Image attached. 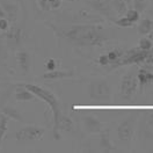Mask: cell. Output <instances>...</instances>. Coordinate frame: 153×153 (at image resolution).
<instances>
[{
  "mask_svg": "<svg viewBox=\"0 0 153 153\" xmlns=\"http://www.w3.org/2000/svg\"><path fill=\"white\" fill-rule=\"evenodd\" d=\"M49 2H50V4H51V2H52V1H55V0H48Z\"/></svg>",
  "mask_w": 153,
  "mask_h": 153,
  "instance_id": "cell-36",
  "label": "cell"
},
{
  "mask_svg": "<svg viewBox=\"0 0 153 153\" xmlns=\"http://www.w3.org/2000/svg\"><path fill=\"white\" fill-rule=\"evenodd\" d=\"M60 36L79 47H101L109 39V34L97 25H76L59 31Z\"/></svg>",
  "mask_w": 153,
  "mask_h": 153,
  "instance_id": "cell-1",
  "label": "cell"
},
{
  "mask_svg": "<svg viewBox=\"0 0 153 153\" xmlns=\"http://www.w3.org/2000/svg\"><path fill=\"white\" fill-rule=\"evenodd\" d=\"M15 100L19 102H35L37 101V96L35 94H33L30 91H28L26 87H23L22 85H19V87L15 89Z\"/></svg>",
  "mask_w": 153,
  "mask_h": 153,
  "instance_id": "cell-13",
  "label": "cell"
},
{
  "mask_svg": "<svg viewBox=\"0 0 153 153\" xmlns=\"http://www.w3.org/2000/svg\"><path fill=\"white\" fill-rule=\"evenodd\" d=\"M1 51H2V44H1V41H0V53H1Z\"/></svg>",
  "mask_w": 153,
  "mask_h": 153,
  "instance_id": "cell-34",
  "label": "cell"
},
{
  "mask_svg": "<svg viewBox=\"0 0 153 153\" xmlns=\"http://www.w3.org/2000/svg\"><path fill=\"white\" fill-rule=\"evenodd\" d=\"M149 124H150L153 128V113L150 115V116H149Z\"/></svg>",
  "mask_w": 153,
  "mask_h": 153,
  "instance_id": "cell-33",
  "label": "cell"
},
{
  "mask_svg": "<svg viewBox=\"0 0 153 153\" xmlns=\"http://www.w3.org/2000/svg\"><path fill=\"white\" fill-rule=\"evenodd\" d=\"M115 23L118 27H122V28H128V27H132L134 26V22L129 19V18H126V16H122V18H120L118 20H116Z\"/></svg>",
  "mask_w": 153,
  "mask_h": 153,
  "instance_id": "cell-23",
  "label": "cell"
},
{
  "mask_svg": "<svg viewBox=\"0 0 153 153\" xmlns=\"http://www.w3.org/2000/svg\"><path fill=\"white\" fill-rule=\"evenodd\" d=\"M6 39H7V43L8 45L14 48L16 45H19L21 43V39H22V29L19 26H10V28L6 30Z\"/></svg>",
  "mask_w": 153,
  "mask_h": 153,
  "instance_id": "cell-10",
  "label": "cell"
},
{
  "mask_svg": "<svg viewBox=\"0 0 153 153\" xmlns=\"http://www.w3.org/2000/svg\"><path fill=\"white\" fill-rule=\"evenodd\" d=\"M0 19H7V15H6V12L2 8V6L0 5Z\"/></svg>",
  "mask_w": 153,
  "mask_h": 153,
  "instance_id": "cell-32",
  "label": "cell"
},
{
  "mask_svg": "<svg viewBox=\"0 0 153 153\" xmlns=\"http://www.w3.org/2000/svg\"><path fill=\"white\" fill-rule=\"evenodd\" d=\"M153 30V21L151 19H144L140 21L138 26V33L140 35H147L152 33Z\"/></svg>",
  "mask_w": 153,
  "mask_h": 153,
  "instance_id": "cell-20",
  "label": "cell"
},
{
  "mask_svg": "<svg viewBox=\"0 0 153 153\" xmlns=\"http://www.w3.org/2000/svg\"><path fill=\"white\" fill-rule=\"evenodd\" d=\"M125 2H126V5H129V4H130V2H131V0H124Z\"/></svg>",
  "mask_w": 153,
  "mask_h": 153,
  "instance_id": "cell-35",
  "label": "cell"
},
{
  "mask_svg": "<svg viewBox=\"0 0 153 153\" xmlns=\"http://www.w3.org/2000/svg\"><path fill=\"white\" fill-rule=\"evenodd\" d=\"M10 28V21L7 19H0V30L6 31Z\"/></svg>",
  "mask_w": 153,
  "mask_h": 153,
  "instance_id": "cell-30",
  "label": "cell"
},
{
  "mask_svg": "<svg viewBox=\"0 0 153 153\" xmlns=\"http://www.w3.org/2000/svg\"><path fill=\"white\" fill-rule=\"evenodd\" d=\"M0 113H2L4 115H6L8 118H12L14 121H22V115L19 113L18 109L10 107V105H6V107H2Z\"/></svg>",
  "mask_w": 153,
  "mask_h": 153,
  "instance_id": "cell-18",
  "label": "cell"
},
{
  "mask_svg": "<svg viewBox=\"0 0 153 153\" xmlns=\"http://www.w3.org/2000/svg\"><path fill=\"white\" fill-rule=\"evenodd\" d=\"M44 134V129L39 126H34V125H28L19 129L14 137L16 140L20 142H26V140H41Z\"/></svg>",
  "mask_w": 153,
  "mask_h": 153,
  "instance_id": "cell-6",
  "label": "cell"
},
{
  "mask_svg": "<svg viewBox=\"0 0 153 153\" xmlns=\"http://www.w3.org/2000/svg\"><path fill=\"white\" fill-rule=\"evenodd\" d=\"M7 125H8V117L2 113H0V146L5 137V134L7 131Z\"/></svg>",
  "mask_w": 153,
  "mask_h": 153,
  "instance_id": "cell-21",
  "label": "cell"
},
{
  "mask_svg": "<svg viewBox=\"0 0 153 153\" xmlns=\"http://www.w3.org/2000/svg\"><path fill=\"white\" fill-rule=\"evenodd\" d=\"M151 50H152V53H153V45H152V48H151Z\"/></svg>",
  "mask_w": 153,
  "mask_h": 153,
  "instance_id": "cell-37",
  "label": "cell"
},
{
  "mask_svg": "<svg viewBox=\"0 0 153 153\" xmlns=\"http://www.w3.org/2000/svg\"><path fill=\"white\" fill-rule=\"evenodd\" d=\"M38 6L42 8L43 10H51V6H50V2L48 0H37Z\"/></svg>",
  "mask_w": 153,
  "mask_h": 153,
  "instance_id": "cell-28",
  "label": "cell"
},
{
  "mask_svg": "<svg viewBox=\"0 0 153 153\" xmlns=\"http://www.w3.org/2000/svg\"><path fill=\"white\" fill-rule=\"evenodd\" d=\"M97 62H99V64L101 65V66H107V65H109L110 64V62H109V58L107 55H101L99 59H97Z\"/></svg>",
  "mask_w": 153,
  "mask_h": 153,
  "instance_id": "cell-29",
  "label": "cell"
},
{
  "mask_svg": "<svg viewBox=\"0 0 153 153\" xmlns=\"http://www.w3.org/2000/svg\"><path fill=\"white\" fill-rule=\"evenodd\" d=\"M99 147L102 152L110 153V152H116L117 149L116 146L113 145L110 142V137H109V130H102L100 132V142H99Z\"/></svg>",
  "mask_w": 153,
  "mask_h": 153,
  "instance_id": "cell-12",
  "label": "cell"
},
{
  "mask_svg": "<svg viewBox=\"0 0 153 153\" xmlns=\"http://www.w3.org/2000/svg\"><path fill=\"white\" fill-rule=\"evenodd\" d=\"M137 86H138V79L134 72H128L125 76H123L120 85V93L122 99L125 101H130L136 93Z\"/></svg>",
  "mask_w": 153,
  "mask_h": 153,
  "instance_id": "cell-4",
  "label": "cell"
},
{
  "mask_svg": "<svg viewBox=\"0 0 153 153\" xmlns=\"http://www.w3.org/2000/svg\"><path fill=\"white\" fill-rule=\"evenodd\" d=\"M123 51L122 50H118V49H116V50H113V51H109L108 53H107V56H108V58H109V62L113 64L111 66H114L115 64L122 58V56H123Z\"/></svg>",
  "mask_w": 153,
  "mask_h": 153,
  "instance_id": "cell-22",
  "label": "cell"
},
{
  "mask_svg": "<svg viewBox=\"0 0 153 153\" xmlns=\"http://www.w3.org/2000/svg\"><path fill=\"white\" fill-rule=\"evenodd\" d=\"M50 6H51V10H57V8H59L62 6V0H55V1H52L50 4Z\"/></svg>",
  "mask_w": 153,
  "mask_h": 153,
  "instance_id": "cell-31",
  "label": "cell"
},
{
  "mask_svg": "<svg viewBox=\"0 0 153 153\" xmlns=\"http://www.w3.org/2000/svg\"><path fill=\"white\" fill-rule=\"evenodd\" d=\"M152 42H151V39L150 38H146L144 37L142 38L140 41H139V48L142 49V50H145V51H150L151 48H152Z\"/></svg>",
  "mask_w": 153,
  "mask_h": 153,
  "instance_id": "cell-25",
  "label": "cell"
},
{
  "mask_svg": "<svg viewBox=\"0 0 153 153\" xmlns=\"http://www.w3.org/2000/svg\"><path fill=\"white\" fill-rule=\"evenodd\" d=\"M125 16L129 18V19L134 23L136 21L139 20V13H138L136 10H126V13H125Z\"/></svg>",
  "mask_w": 153,
  "mask_h": 153,
  "instance_id": "cell-26",
  "label": "cell"
},
{
  "mask_svg": "<svg viewBox=\"0 0 153 153\" xmlns=\"http://www.w3.org/2000/svg\"><path fill=\"white\" fill-rule=\"evenodd\" d=\"M66 1H74V0H66Z\"/></svg>",
  "mask_w": 153,
  "mask_h": 153,
  "instance_id": "cell-38",
  "label": "cell"
},
{
  "mask_svg": "<svg viewBox=\"0 0 153 153\" xmlns=\"http://www.w3.org/2000/svg\"><path fill=\"white\" fill-rule=\"evenodd\" d=\"M16 63L19 65L20 70L23 72V73H28L30 66H31V58L27 51H18L16 55Z\"/></svg>",
  "mask_w": 153,
  "mask_h": 153,
  "instance_id": "cell-14",
  "label": "cell"
},
{
  "mask_svg": "<svg viewBox=\"0 0 153 153\" xmlns=\"http://www.w3.org/2000/svg\"><path fill=\"white\" fill-rule=\"evenodd\" d=\"M88 95L97 102H108L111 99V88L105 80L92 81L88 85Z\"/></svg>",
  "mask_w": 153,
  "mask_h": 153,
  "instance_id": "cell-3",
  "label": "cell"
},
{
  "mask_svg": "<svg viewBox=\"0 0 153 153\" xmlns=\"http://www.w3.org/2000/svg\"><path fill=\"white\" fill-rule=\"evenodd\" d=\"M136 126V115H130L117 128V137L122 142H130L134 132Z\"/></svg>",
  "mask_w": 153,
  "mask_h": 153,
  "instance_id": "cell-7",
  "label": "cell"
},
{
  "mask_svg": "<svg viewBox=\"0 0 153 153\" xmlns=\"http://www.w3.org/2000/svg\"><path fill=\"white\" fill-rule=\"evenodd\" d=\"M88 4L91 5V7L100 12L103 16L108 18V19L113 18V7H111L109 0H89Z\"/></svg>",
  "mask_w": 153,
  "mask_h": 153,
  "instance_id": "cell-9",
  "label": "cell"
},
{
  "mask_svg": "<svg viewBox=\"0 0 153 153\" xmlns=\"http://www.w3.org/2000/svg\"><path fill=\"white\" fill-rule=\"evenodd\" d=\"M147 7V0H134V10H136L139 14L143 13Z\"/></svg>",
  "mask_w": 153,
  "mask_h": 153,
  "instance_id": "cell-24",
  "label": "cell"
},
{
  "mask_svg": "<svg viewBox=\"0 0 153 153\" xmlns=\"http://www.w3.org/2000/svg\"><path fill=\"white\" fill-rule=\"evenodd\" d=\"M137 79L140 88H143L147 84H153V73L149 72L146 68H140L137 73Z\"/></svg>",
  "mask_w": 153,
  "mask_h": 153,
  "instance_id": "cell-17",
  "label": "cell"
},
{
  "mask_svg": "<svg viewBox=\"0 0 153 153\" xmlns=\"http://www.w3.org/2000/svg\"><path fill=\"white\" fill-rule=\"evenodd\" d=\"M21 85L26 87L33 94H35L38 99L43 100L44 102H47L50 105V108L52 110V115H53V130H55L56 126H57L58 120L62 115L60 108H59V102H58V99L56 97V95L52 92H50L49 89H45L43 87L34 85V84H21Z\"/></svg>",
  "mask_w": 153,
  "mask_h": 153,
  "instance_id": "cell-2",
  "label": "cell"
},
{
  "mask_svg": "<svg viewBox=\"0 0 153 153\" xmlns=\"http://www.w3.org/2000/svg\"><path fill=\"white\" fill-rule=\"evenodd\" d=\"M72 71H58V70H52L48 71L43 74V79L45 80H60V79H65V78H71L73 76Z\"/></svg>",
  "mask_w": 153,
  "mask_h": 153,
  "instance_id": "cell-16",
  "label": "cell"
},
{
  "mask_svg": "<svg viewBox=\"0 0 153 153\" xmlns=\"http://www.w3.org/2000/svg\"><path fill=\"white\" fill-rule=\"evenodd\" d=\"M147 56H149V51L142 50L140 48H134L131 49L130 51H128V52H124L122 58L115 64L114 66H111V68L123 66V65H129V64H139V63H143Z\"/></svg>",
  "mask_w": 153,
  "mask_h": 153,
  "instance_id": "cell-5",
  "label": "cell"
},
{
  "mask_svg": "<svg viewBox=\"0 0 153 153\" xmlns=\"http://www.w3.org/2000/svg\"><path fill=\"white\" fill-rule=\"evenodd\" d=\"M113 10L118 14V15H124L128 10V5L124 0H109Z\"/></svg>",
  "mask_w": 153,
  "mask_h": 153,
  "instance_id": "cell-19",
  "label": "cell"
},
{
  "mask_svg": "<svg viewBox=\"0 0 153 153\" xmlns=\"http://www.w3.org/2000/svg\"><path fill=\"white\" fill-rule=\"evenodd\" d=\"M0 5L2 6V8L6 12L7 20H10V22H14L18 18V14H19L18 5H15L13 2H8V1H0Z\"/></svg>",
  "mask_w": 153,
  "mask_h": 153,
  "instance_id": "cell-15",
  "label": "cell"
},
{
  "mask_svg": "<svg viewBox=\"0 0 153 153\" xmlns=\"http://www.w3.org/2000/svg\"><path fill=\"white\" fill-rule=\"evenodd\" d=\"M73 129V121L66 116V115L62 114L59 120H58V123L56 129L53 130V138L55 139H60V134H59V131H72Z\"/></svg>",
  "mask_w": 153,
  "mask_h": 153,
  "instance_id": "cell-11",
  "label": "cell"
},
{
  "mask_svg": "<svg viewBox=\"0 0 153 153\" xmlns=\"http://www.w3.org/2000/svg\"><path fill=\"white\" fill-rule=\"evenodd\" d=\"M45 68L47 71H52V70H56V60L53 58H50L47 60L45 63Z\"/></svg>",
  "mask_w": 153,
  "mask_h": 153,
  "instance_id": "cell-27",
  "label": "cell"
},
{
  "mask_svg": "<svg viewBox=\"0 0 153 153\" xmlns=\"http://www.w3.org/2000/svg\"><path fill=\"white\" fill-rule=\"evenodd\" d=\"M84 126L89 134H100L103 130V123L95 116L86 115L82 118Z\"/></svg>",
  "mask_w": 153,
  "mask_h": 153,
  "instance_id": "cell-8",
  "label": "cell"
}]
</instances>
